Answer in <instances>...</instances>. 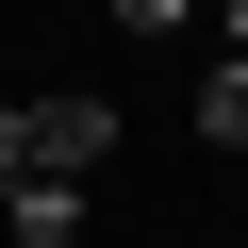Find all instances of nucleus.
<instances>
[{"label":"nucleus","instance_id":"nucleus-5","mask_svg":"<svg viewBox=\"0 0 248 248\" xmlns=\"http://www.w3.org/2000/svg\"><path fill=\"white\" fill-rule=\"evenodd\" d=\"M215 33H232V66H248V0H215Z\"/></svg>","mask_w":248,"mask_h":248},{"label":"nucleus","instance_id":"nucleus-3","mask_svg":"<svg viewBox=\"0 0 248 248\" xmlns=\"http://www.w3.org/2000/svg\"><path fill=\"white\" fill-rule=\"evenodd\" d=\"M199 149H248V66L215 50V83H199Z\"/></svg>","mask_w":248,"mask_h":248},{"label":"nucleus","instance_id":"nucleus-2","mask_svg":"<svg viewBox=\"0 0 248 248\" xmlns=\"http://www.w3.org/2000/svg\"><path fill=\"white\" fill-rule=\"evenodd\" d=\"M0 232L17 248H83L99 232V182H0Z\"/></svg>","mask_w":248,"mask_h":248},{"label":"nucleus","instance_id":"nucleus-4","mask_svg":"<svg viewBox=\"0 0 248 248\" xmlns=\"http://www.w3.org/2000/svg\"><path fill=\"white\" fill-rule=\"evenodd\" d=\"M116 17H133V33H182V17H199V0H116Z\"/></svg>","mask_w":248,"mask_h":248},{"label":"nucleus","instance_id":"nucleus-1","mask_svg":"<svg viewBox=\"0 0 248 248\" xmlns=\"http://www.w3.org/2000/svg\"><path fill=\"white\" fill-rule=\"evenodd\" d=\"M116 166V99H0V182H99Z\"/></svg>","mask_w":248,"mask_h":248}]
</instances>
